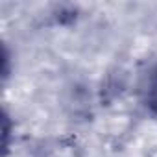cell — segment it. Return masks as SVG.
I'll return each instance as SVG.
<instances>
[{
    "instance_id": "obj_1",
    "label": "cell",
    "mask_w": 157,
    "mask_h": 157,
    "mask_svg": "<svg viewBox=\"0 0 157 157\" xmlns=\"http://www.w3.org/2000/svg\"><path fill=\"white\" fill-rule=\"evenodd\" d=\"M140 98L144 107L157 115V65H153L151 68H148V72L142 78L140 83Z\"/></svg>"
}]
</instances>
